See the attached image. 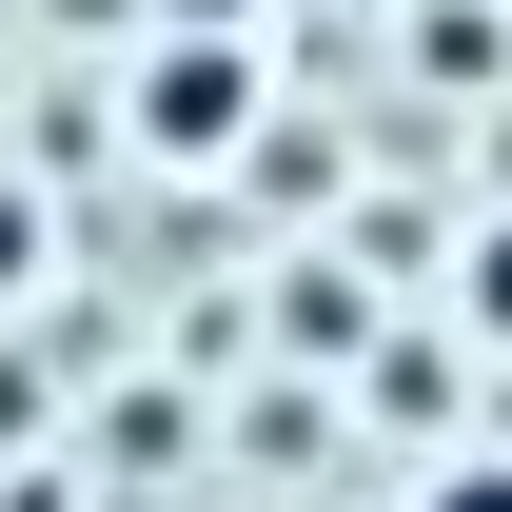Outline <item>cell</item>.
Here are the masks:
<instances>
[{
    "label": "cell",
    "instance_id": "cell-1",
    "mask_svg": "<svg viewBox=\"0 0 512 512\" xmlns=\"http://www.w3.org/2000/svg\"><path fill=\"white\" fill-rule=\"evenodd\" d=\"M434 512H512V473H453V493H434Z\"/></svg>",
    "mask_w": 512,
    "mask_h": 512
},
{
    "label": "cell",
    "instance_id": "cell-2",
    "mask_svg": "<svg viewBox=\"0 0 512 512\" xmlns=\"http://www.w3.org/2000/svg\"><path fill=\"white\" fill-rule=\"evenodd\" d=\"M473 296H493V316H512V237H493V276H473Z\"/></svg>",
    "mask_w": 512,
    "mask_h": 512
}]
</instances>
